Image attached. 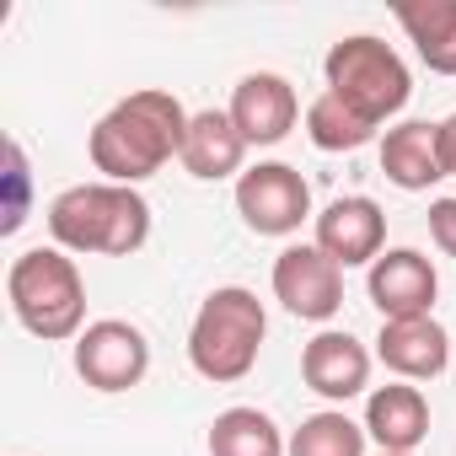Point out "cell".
<instances>
[{
  "mask_svg": "<svg viewBox=\"0 0 456 456\" xmlns=\"http://www.w3.org/2000/svg\"><path fill=\"white\" fill-rule=\"evenodd\" d=\"M301 381L328 397V403H349L370 387V349L354 338V333H338V328H322L306 349H301Z\"/></svg>",
  "mask_w": 456,
  "mask_h": 456,
  "instance_id": "obj_12",
  "label": "cell"
},
{
  "mask_svg": "<svg viewBox=\"0 0 456 456\" xmlns=\"http://www.w3.org/2000/svg\"><path fill=\"white\" fill-rule=\"evenodd\" d=\"M248 140H242V129L232 124V113H215V108H204V113H193L188 118V134H183V172L188 177H199V183H220V177H242V161H248Z\"/></svg>",
  "mask_w": 456,
  "mask_h": 456,
  "instance_id": "obj_15",
  "label": "cell"
},
{
  "mask_svg": "<svg viewBox=\"0 0 456 456\" xmlns=\"http://www.w3.org/2000/svg\"><path fill=\"white\" fill-rule=\"evenodd\" d=\"M365 435L392 451V456H413L429 435V403L413 381H387L365 397Z\"/></svg>",
  "mask_w": 456,
  "mask_h": 456,
  "instance_id": "obj_14",
  "label": "cell"
},
{
  "mask_svg": "<svg viewBox=\"0 0 456 456\" xmlns=\"http://www.w3.org/2000/svg\"><path fill=\"white\" fill-rule=\"evenodd\" d=\"M376 360L397 381H435L451 365V338L435 317H397V322H381Z\"/></svg>",
  "mask_w": 456,
  "mask_h": 456,
  "instance_id": "obj_13",
  "label": "cell"
},
{
  "mask_svg": "<svg viewBox=\"0 0 456 456\" xmlns=\"http://www.w3.org/2000/svg\"><path fill=\"white\" fill-rule=\"evenodd\" d=\"M49 237L65 253L129 258L151 237V204L140 188L124 183H76L49 204Z\"/></svg>",
  "mask_w": 456,
  "mask_h": 456,
  "instance_id": "obj_2",
  "label": "cell"
},
{
  "mask_svg": "<svg viewBox=\"0 0 456 456\" xmlns=\"http://www.w3.org/2000/svg\"><path fill=\"white\" fill-rule=\"evenodd\" d=\"M290 456H365V424H354L344 408H322L301 419L290 435Z\"/></svg>",
  "mask_w": 456,
  "mask_h": 456,
  "instance_id": "obj_19",
  "label": "cell"
},
{
  "mask_svg": "<svg viewBox=\"0 0 456 456\" xmlns=\"http://www.w3.org/2000/svg\"><path fill=\"white\" fill-rule=\"evenodd\" d=\"M381 172H387V183H397L403 193H429V188L445 177V161H440V124H429V118L392 124V129L381 134Z\"/></svg>",
  "mask_w": 456,
  "mask_h": 456,
  "instance_id": "obj_16",
  "label": "cell"
},
{
  "mask_svg": "<svg viewBox=\"0 0 456 456\" xmlns=\"http://www.w3.org/2000/svg\"><path fill=\"white\" fill-rule=\"evenodd\" d=\"M322 76H328V92L349 113H360L365 124H376V129L387 118H397L408 108V97H413V76H408L403 54L392 44L370 38V33L338 38L328 49V60H322Z\"/></svg>",
  "mask_w": 456,
  "mask_h": 456,
  "instance_id": "obj_5",
  "label": "cell"
},
{
  "mask_svg": "<svg viewBox=\"0 0 456 456\" xmlns=\"http://www.w3.org/2000/svg\"><path fill=\"white\" fill-rule=\"evenodd\" d=\"M237 215L258 237H290L312 220V183L290 161H258L237 177Z\"/></svg>",
  "mask_w": 456,
  "mask_h": 456,
  "instance_id": "obj_6",
  "label": "cell"
},
{
  "mask_svg": "<svg viewBox=\"0 0 456 456\" xmlns=\"http://www.w3.org/2000/svg\"><path fill=\"white\" fill-rule=\"evenodd\" d=\"M381 456H392V451H381Z\"/></svg>",
  "mask_w": 456,
  "mask_h": 456,
  "instance_id": "obj_24",
  "label": "cell"
},
{
  "mask_svg": "<svg viewBox=\"0 0 456 456\" xmlns=\"http://www.w3.org/2000/svg\"><path fill=\"white\" fill-rule=\"evenodd\" d=\"M188 118H193V113H183V102H177L172 92H161V86L129 92L124 102H113V108L97 118V129H92V140H86L92 167L102 172V183L134 188V183L156 177L172 156H183Z\"/></svg>",
  "mask_w": 456,
  "mask_h": 456,
  "instance_id": "obj_1",
  "label": "cell"
},
{
  "mask_svg": "<svg viewBox=\"0 0 456 456\" xmlns=\"http://www.w3.org/2000/svg\"><path fill=\"white\" fill-rule=\"evenodd\" d=\"M209 456H290V440L264 408H225L209 424Z\"/></svg>",
  "mask_w": 456,
  "mask_h": 456,
  "instance_id": "obj_18",
  "label": "cell"
},
{
  "mask_svg": "<svg viewBox=\"0 0 456 456\" xmlns=\"http://www.w3.org/2000/svg\"><path fill=\"white\" fill-rule=\"evenodd\" d=\"M225 113H232V124L242 129L248 145H280V140L296 129L301 102H296V86H290L285 76H274V70H253V76L237 81L232 108H225Z\"/></svg>",
  "mask_w": 456,
  "mask_h": 456,
  "instance_id": "obj_11",
  "label": "cell"
},
{
  "mask_svg": "<svg viewBox=\"0 0 456 456\" xmlns=\"http://www.w3.org/2000/svg\"><path fill=\"white\" fill-rule=\"evenodd\" d=\"M429 237L445 258H456V199H435L429 204Z\"/></svg>",
  "mask_w": 456,
  "mask_h": 456,
  "instance_id": "obj_22",
  "label": "cell"
},
{
  "mask_svg": "<svg viewBox=\"0 0 456 456\" xmlns=\"http://www.w3.org/2000/svg\"><path fill=\"white\" fill-rule=\"evenodd\" d=\"M6 301L12 317L44 344H65L86 333V280L65 248L17 253L6 269Z\"/></svg>",
  "mask_w": 456,
  "mask_h": 456,
  "instance_id": "obj_3",
  "label": "cell"
},
{
  "mask_svg": "<svg viewBox=\"0 0 456 456\" xmlns=\"http://www.w3.org/2000/svg\"><path fill=\"white\" fill-rule=\"evenodd\" d=\"M408 44L435 76H456V0H403L392 6Z\"/></svg>",
  "mask_w": 456,
  "mask_h": 456,
  "instance_id": "obj_17",
  "label": "cell"
},
{
  "mask_svg": "<svg viewBox=\"0 0 456 456\" xmlns=\"http://www.w3.org/2000/svg\"><path fill=\"white\" fill-rule=\"evenodd\" d=\"M317 248L338 264V269H370L387 253V215L376 199L365 193H344L317 215Z\"/></svg>",
  "mask_w": 456,
  "mask_h": 456,
  "instance_id": "obj_9",
  "label": "cell"
},
{
  "mask_svg": "<svg viewBox=\"0 0 456 456\" xmlns=\"http://www.w3.org/2000/svg\"><path fill=\"white\" fill-rule=\"evenodd\" d=\"M28 156L17 140H6V220H0V232L17 237L22 232V220H28Z\"/></svg>",
  "mask_w": 456,
  "mask_h": 456,
  "instance_id": "obj_21",
  "label": "cell"
},
{
  "mask_svg": "<svg viewBox=\"0 0 456 456\" xmlns=\"http://www.w3.org/2000/svg\"><path fill=\"white\" fill-rule=\"evenodd\" d=\"M365 290H370V306L381 312V322H397V317H429V306L440 296V280H435V264L419 248H387L370 264Z\"/></svg>",
  "mask_w": 456,
  "mask_h": 456,
  "instance_id": "obj_10",
  "label": "cell"
},
{
  "mask_svg": "<svg viewBox=\"0 0 456 456\" xmlns=\"http://www.w3.org/2000/svg\"><path fill=\"white\" fill-rule=\"evenodd\" d=\"M274 301L301 322H333L344 306V269L317 242H296L274 258Z\"/></svg>",
  "mask_w": 456,
  "mask_h": 456,
  "instance_id": "obj_8",
  "label": "cell"
},
{
  "mask_svg": "<svg viewBox=\"0 0 456 456\" xmlns=\"http://www.w3.org/2000/svg\"><path fill=\"white\" fill-rule=\"evenodd\" d=\"M145 370H151V344L124 317L86 322V333L76 338V376L92 392H129L145 381Z\"/></svg>",
  "mask_w": 456,
  "mask_h": 456,
  "instance_id": "obj_7",
  "label": "cell"
},
{
  "mask_svg": "<svg viewBox=\"0 0 456 456\" xmlns=\"http://www.w3.org/2000/svg\"><path fill=\"white\" fill-rule=\"evenodd\" d=\"M264 333H269L264 301L248 285H220L204 296V306L188 328V365L215 387H232V381L253 376Z\"/></svg>",
  "mask_w": 456,
  "mask_h": 456,
  "instance_id": "obj_4",
  "label": "cell"
},
{
  "mask_svg": "<svg viewBox=\"0 0 456 456\" xmlns=\"http://www.w3.org/2000/svg\"><path fill=\"white\" fill-rule=\"evenodd\" d=\"M306 140L317 151H360L376 140V124H365L360 113H349L333 92H322L312 108H306Z\"/></svg>",
  "mask_w": 456,
  "mask_h": 456,
  "instance_id": "obj_20",
  "label": "cell"
},
{
  "mask_svg": "<svg viewBox=\"0 0 456 456\" xmlns=\"http://www.w3.org/2000/svg\"><path fill=\"white\" fill-rule=\"evenodd\" d=\"M440 161H445V177H456V113L440 118Z\"/></svg>",
  "mask_w": 456,
  "mask_h": 456,
  "instance_id": "obj_23",
  "label": "cell"
}]
</instances>
